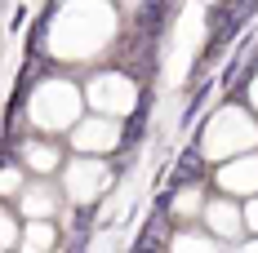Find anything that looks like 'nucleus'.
<instances>
[{
  "label": "nucleus",
  "mask_w": 258,
  "mask_h": 253,
  "mask_svg": "<svg viewBox=\"0 0 258 253\" xmlns=\"http://www.w3.org/2000/svg\"><path fill=\"white\" fill-rule=\"evenodd\" d=\"M245 18H249V14H245L240 5L223 0V5H218V9L209 14V53L218 49V45H227V40H232L236 31H240V23H245Z\"/></svg>",
  "instance_id": "nucleus-1"
},
{
  "label": "nucleus",
  "mask_w": 258,
  "mask_h": 253,
  "mask_svg": "<svg viewBox=\"0 0 258 253\" xmlns=\"http://www.w3.org/2000/svg\"><path fill=\"white\" fill-rule=\"evenodd\" d=\"M201 178V155H182V164L174 169V182H196Z\"/></svg>",
  "instance_id": "nucleus-2"
}]
</instances>
